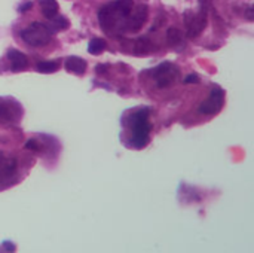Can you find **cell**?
Here are the masks:
<instances>
[{
    "label": "cell",
    "mask_w": 254,
    "mask_h": 253,
    "mask_svg": "<svg viewBox=\"0 0 254 253\" xmlns=\"http://www.w3.org/2000/svg\"><path fill=\"white\" fill-rule=\"evenodd\" d=\"M65 69L77 76H82L86 72V61L79 57H68L65 60Z\"/></svg>",
    "instance_id": "8fae6325"
},
{
    "label": "cell",
    "mask_w": 254,
    "mask_h": 253,
    "mask_svg": "<svg viewBox=\"0 0 254 253\" xmlns=\"http://www.w3.org/2000/svg\"><path fill=\"white\" fill-rule=\"evenodd\" d=\"M134 9L132 0H115L107 3L98 9V22L101 28L107 33H113L115 30L124 31L128 16Z\"/></svg>",
    "instance_id": "6da1fadb"
},
{
    "label": "cell",
    "mask_w": 254,
    "mask_h": 253,
    "mask_svg": "<svg viewBox=\"0 0 254 253\" xmlns=\"http://www.w3.org/2000/svg\"><path fill=\"white\" fill-rule=\"evenodd\" d=\"M225 104V91L222 88H213L211 94L207 100L202 101L199 106V112L202 115H214L219 110H222Z\"/></svg>",
    "instance_id": "8992f818"
},
{
    "label": "cell",
    "mask_w": 254,
    "mask_h": 253,
    "mask_svg": "<svg viewBox=\"0 0 254 253\" xmlns=\"http://www.w3.org/2000/svg\"><path fill=\"white\" fill-rule=\"evenodd\" d=\"M36 70L40 73H54L58 70V63L57 61H40L36 66Z\"/></svg>",
    "instance_id": "2e32d148"
},
{
    "label": "cell",
    "mask_w": 254,
    "mask_h": 253,
    "mask_svg": "<svg viewBox=\"0 0 254 253\" xmlns=\"http://www.w3.org/2000/svg\"><path fill=\"white\" fill-rule=\"evenodd\" d=\"M156 46L153 45V42L147 37V36H143V37H138L137 40H134V48H132V52L135 55H144L147 52H152Z\"/></svg>",
    "instance_id": "30bf717a"
},
{
    "label": "cell",
    "mask_w": 254,
    "mask_h": 253,
    "mask_svg": "<svg viewBox=\"0 0 254 253\" xmlns=\"http://www.w3.org/2000/svg\"><path fill=\"white\" fill-rule=\"evenodd\" d=\"M40 7H42V13L51 19L58 13V1L57 0H40Z\"/></svg>",
    "instance_id": "7c38bea8"
},
{
    "label": "cell",
    "mask_w": 254,
    "mask_h": 253,
    "mask_svg": "<svg viewBox=\"0 0 254 253\" xmlns=\"http://www.w3.org/2000/svg\"><path fill=\"white\" fill-rule=\"evenodd\" d=\"M15 118H16V115L12 110V107L0 103V122H12V121H15Z\"/></svg>",
    "instance_id": "9a60e30c"
},
{
    "label": "cell",
    "mask_w": 254,
    "mask_h": 253,
    "mask_svg": "<svg viewBox=\"0 0 254 253\" xmlns=\"http://www.w3.org/2000/svg\"><path fill=\"white\" fill-rule=\"evenodd\" d=\"M107 43L104 39H100V37H94L89 43H88V52L92 54V55H97L100 52H103L106 49Z\"/></svg>",
    "instance_id": "5bb4252c"
},
{
    "label": "cell",
    "mask_w": 254,
    "mask_h": 253,
    "mask_svg": "<svg viewBox=\"0 0 254 253\" xmlns=\"http://www.w3.org/2000/svg\"><path fill=\"white\" fill-rule=\"evenodd\" d=\"M152 75L159 88H167L176 82V79L180 76V70L177 69L176 64H173L170 61H164L162 64L156 66L152 70Z\"/></svg>",
    "instance_id": "277c9868"
},
{
    "label": "cell",
    "mask_w": 254,
    "mask_h": 253,
    "mask_svg": "<svg viewBox=\"0 0 254 253\" xmlns=\"http://www.w3.org/2000/svg\"><path fill=\"white\" fill-rule=\"evenodd\" d=\"M150 110L143 107L134 116L131 122V143L134 148L141 149L149 142V134L152 131V124L149 121Z\"/></svg>",
    "instance_id": "7a4b0ae2"
},
{
    "label": "cell",
    "mask_w": 254,
    "mask_h": 253,
    "mask_svg": "<svg viewBox=\"0 0 254 253\" xmlns=\"http://www.w3.org/2000/svg\"><path fill=\"white\" fill-rule=\"evenodd\" d=\"M7 58L10 61L12 72H21L28 66V60H27L25 54L18 51V49H9L7 51Z\"/></svg>",
    "instance_id": "9c48e42d"
},
{
    "label": "cell",
    "mask_w": 254,
    "mask_h": 253,
    "mask_svg": "<svg viewBox=\"0 0 254 253\" xmlns=\"http://www.w3.org/2000/svg\"><path fill=\"white\" fill-rule=\"evenodd\" d=\"M207 10H208V7L201 6V10L198 13H193L190 10H188L185 13V24L188 28V36L190 39L198 37L204 31V28L207 27V21H208Z\"/></svg>",
    "instance_id": "5b68a950"
},
{
    "label": "cell",
    "mask_w": 254,
    "mask_h": 253,
    "mask_svg": "<svg viewBox=\"0 0 254 253\" xmlns=\"http://www.w3.org/2000/svg\"><path fill=\"white\" fill-rule=\"evenodd\" d=\"M183 82H185V84H198V82H199V76H198V75H195V73L188 75V76L183 79Z\"/></svg>",
    "instance_id": "d6986e66"
},
{
    "label": "cell",
    "mask_w": 254,
    "mask_h": 253,
    "mask_svg": "<svg viewBox=\"0 0 254 253\" xmlns=\"http://www.w3.org/2000/svg\"><path fill=\"white\" fill-rule=\"evenodd\" d=\"M54 30L43 22H33L24 28L19 36L30 46H45L51 42Z\"/></svg>",
    "instance_id": "3957f363"
},
{
    "label": "cell",
    "mask_w": 254,
    "mask_h": 253,
    "mask_svg": "<svg viewBox=\"0 0 254 253\" xmlns=\"http://www.w3.org/2000/svg\"><path fill=\"white\" fill-rule=\"evenodd\" d=\"M51 21H52V27L51 28L54 30V33H55V30H65V28L70 27L68 19L65 16H61V15H55L54 18H51Z\"/></svg>",
    "instance_id": "e0dca14e"
},
{
    "label": "cell",
    "mask_w": 254,
    "mask_h": 253,
    "mask_svg": "<svg viewBox=\"0 0 254 253\" xmlns=\"http://www.w3.org/2000/svg\"><path fill=\"white\" fill-rule=\"evenodd\" d=\"M3 246H6V248H0V251H1V249L10 251V252H13V251H15V246H13V245H12L10 242H4V243H3Z\"/></svg>",
    "instance_id": "44dd1931"
},
{
    "label": "cell",
    "mask_w": 254,
    "mask_h": 253,
    "mask_svg": "<svg viewBox=\"0 0 254 253\" xmlns=\"http://www.w3.org/2000/svg\"><path fill=\"white\" fill-rule=\"evenodd\" d=\"M104 72H106L104 66H97V73H104Z\"/></svg>",
    "instance_id": "603a6c76"
},
{
    "label": "cell",
    "mask_w": 254,
    "mask_h": 253,
    "mask_svg": "<svg viewBox=\"0 0 254 253\" xmlns=\"http://www.w3.org/2000/svg\"><path fill=\"white\" fill-rule=\"evenodd\" d=\"M31 6H33V3H31V1H25L24 4H21V6H19V12H25V10L31 9Z\"/></svg>",
    "instance_id": "ffe728a7"
},
{
    "label": "cell",
    "mask_w": 254,
    "mask_h": 253,
    "mask_svg": "<svg viewBox=\"0 0 254 253\" xmlns=\"http://www.w3.org/2000/svg\"><path fill=\"white\" fill-rule=\"evenodd\" d=\"M182 40H183V34H182V31L179 28H176V27L168 28V31H167V43L170 46L174 48V46L180 45Z\"/></svg>",
    "instance_id": "4fadbf2b"
},
{
    "label": "cell",
    "mask_w": 254,
    "mask_h": 253,
    "mask_svg": "<svg viewBox=\"0 0 254 253\" xmlns=\"http://www.w3.org/2000/svg\"><path fill=\"white\" fill-rule=\"evenodd\" d=\"M246 15H247V19H249V21H253V7H252V6H249V7H247Z\"/></svg>",
    "instance_id": "7402d4cb"
},
{
    "label": "cell",
    "mask_w": 254,
    "mask_h": 253,
    "mask_svg": "<svg viewBox=\"0 0 254 253\" xmlns=\"http://www.w3.org/2000/svg\"><path fill=\"white\" fill-rule=\"evenodd\" d=\"M16 171V160L0 154V182H4L7 179H10Z\"/></svg>",
    "instance_id": "ba28073f"
},
{
    "label": "cell",
    "mask_w": 254,
    "mask_h": 253,
    "mask_svg": "<svg viewBox=\"0 0 254 253\" xmlns=\"http://www.w3.org/2000/svg\"><path fill=\"white\" fill-rule=\"evenodd\" d=\"M147 15H149V7L146 4H138L134 10V13L131 12V15L128 16L127 19V24H125V30L128 31H138L146 19H147Z\"/></svg>",
    "instance_id": "52a82bcc"
},
{
    "label": "cell",
    "mask_w": 254,
    "mask_h": 253,
    "mask_svg": "<svg viewBox=\"0 0 254 253\" xmlns=\"http://www.w3.org/2000/svg\"><path fill=\"white\" fill-rule=\"evenodd\" d=\"M24 148H25V149H28V151H34V152H39V151L42 149V146H40L34 139H30L28 142H25Z\"/></svg>",
    "instance_id": "ac0fdd59"
}]
</instances>
